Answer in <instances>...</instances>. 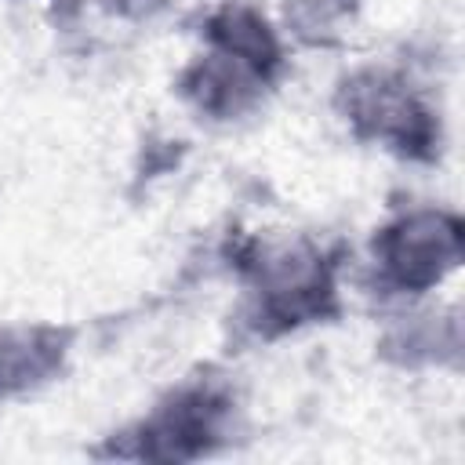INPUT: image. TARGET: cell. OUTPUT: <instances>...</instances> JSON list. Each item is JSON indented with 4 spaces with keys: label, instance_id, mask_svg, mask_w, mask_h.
<instances>
[{
    "label": "cell",
    "instance_id": "6da1fadb",
    "mask_svg": "<svg viewBox=\"0 0 465 465\" xmlns=\"http://www.w3.org/2000/svg\"><path fill=\"white\" fill-rule=\"evenodd\" d=\"M200 40L203 47L178 73V94L218 124L258 113L287 65L280 29L258 7L232 0L207 15Z\"/></svg>",
    "mask_w": 465,
    "mask_h": 465
},
{
    "label": "cell",
    "instance_id": "7a4b0ae2",
    "mask_svg": "<svg viewBox=\"0 0 465 465\" xmlns=\"http://www.w3.org/2000/svg\"><path fill=\"white\" fill-rule=\"evenodd\" d=\"M243 323L258 338H283L338 312V272L309 236L251 240L236 251Z\"/></svg>",
    "mask_w": 465,
    "mask_h": 465
},
{
    "label": "cell",
    "instance_id": "3957f363",
    "mask_svg": "<svg viewBox=\"0 0 465 465\" xmlns=\"http://www.w3.org/2000/svg\"><path fill=\"white\" fill-rule=\"evenodd\" d=\"M236 414H240V400L229 381L185 378L113 440V454L153 458V461L207 458L232 440Z\"/></svg>",
    "mask_w": 465,
    "mask_h": 465
},
{
    "label": "cell",
    "instance_id": "277c9868",
    "mask_svg": "<svg viewBox=\"0 0 465 465\" xmlns=\"http://www.w3.org/2000/svg\"><path fill=\"white\" fill-rule=\"evenodd\" d=\"M334 105L360 142L381 145L400 160H432L440 149V113L400 65H360L338 91Z\"/></svg>",
    "mask_w": 465,
    "mask_h": 465
},
{
    "label": "cell",
    "instance_id": "5b68a950",
    "mask_svg": "<svg viewBox=\"0 0 465 465\" xmlns=\"http://www.w3.org/2000/svg\"><path fill=\"white\" fill-rule=\"evenodd\" d=\"M367 262L378 291L392 298H421L458 269L461 218L432 203L403 207L374 229Z\"/></svg>",
    "mask_w": 465,
    "mask_h": 465
},
{
    "label": "cell",
    "instance_id": "8992f818",
    "mask_svg": "<svg viewBox=\"0 0 465 465\" xmlns=\"http://www.w3.org/2000/svg\"><path fill=\"white\" fill-rule=\"evenodd\" d=\"M73 356V331L58 323L0 327V400L29 396L51 385Z\"/></svg>",
    "mask_w": 465,
    "mask_h": 465
}]
</instances>
